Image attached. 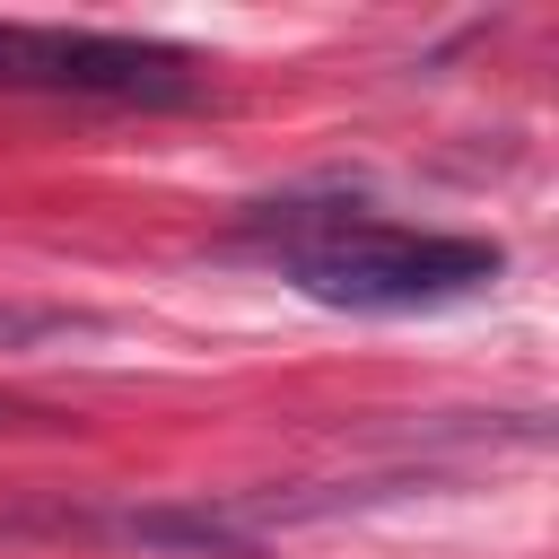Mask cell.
<instances>
[{
  "mask_svg": "<svg viewBox=\"0 0 559 559\" xmlns=\"http://www.w3.org/2000/svg\"><path fill=\"white\" fill-rule=\"evenodd\" d=\"M245 236H280V271L341 314H419V306H454L480 297L507 253L489 236H428V227H393L376 210H306V201H271L245 218Z\"/></svg>",
  "mask_w": 559,
  "mask_h": 559,
  "instance_id": "cell-1",
  "label": "cell"
},
{
  "mask_svg": "<svg viewBox=\"0 0 559 559\" xmlns=\"http://www.w3.org/2000/svg\"><path fill=\"white\" fill-rule=\"evenodd\" d=\"M0 87L105 96V105H201V70L175 44L96 35V26H17V17H0Z\"/></svg>",
  "mask_w": 559,
  "mask_h": 559,
  "instance_id": "cell-2",
  "label": "cell"
},
{
  "mask_svg": "<svg viewBox=\"0 0 559 559\" xmlns=\"http://www.w3.org/2000/svg\"><path fill=\"white\" fill-rule=\"evenodd\" d=\"M87 533L122 542V550H157V559H245L253 533L236 515V498H166V507H114L87 515Z\"/></svg>",
  "mask_w": 559,
  "mask_h": 559,
  "instance_id": "cell-3",
  "label": "cell"
},
{
  "mask_svg": "<svg viewBox=\"0 0 559 559\" xmlns=\"http://www.w3.org/2000/svg\"><path fill=\"white\" fill-rule=\"evenodd\" d=\"M87 332H105V314H87V306H35V297H0V358L52 349V341H87Z\"/></svg>",
  "mask_w": 559,
  "mask_h": 559,
  "instance_id": "cell-4",
  "label": "cell"
},
{
  "mask_svg": "<svg viewBox=\"0 0 559 559\" xmlns=\"http://www.w3.org/2000/svg\"><path fill=\"white\" fill-rule=\"evenodd\" d=\"M0 428H35V437H44V428H61V419L35 411V402H9V393H0Z\"/></svg>",
  "mask_w": 559,
  "mask_h": 559,
  "instance_id": "cell-5",
  "label": "cell"
}]
</instances>
